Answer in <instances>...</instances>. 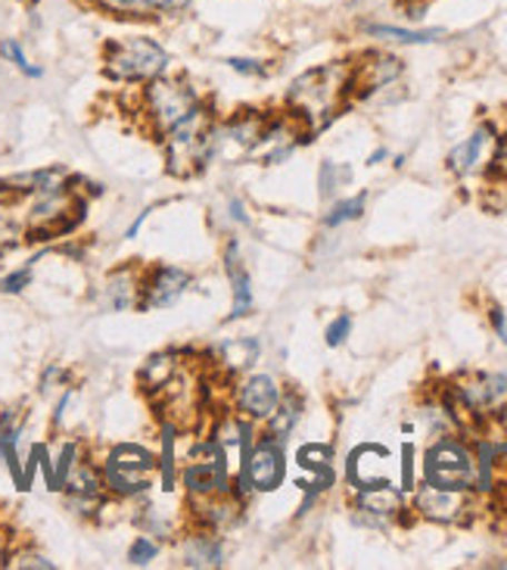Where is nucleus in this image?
<instances>
[{
  "instance_id": "b1692460",
  "label": "nucleus",
  "mask_w": 507,
  "mask_h": 570,
  "mask_svg": "<svg viewBox=\"0 0 507 570\" xmlns=\"http://www.w3.org/2000/svg\"><path fill=\"white\" fill-rule=\"evenodd\" d=\"M178 428L171 424V421H162V428H159V483H162V490L171 493L175 487H178Z\"/></svg>"
},
{
  "instance_id": "f03ea898",
  "label": "nucleus",
  "mask_w": 507,
  "mask_h": 570,
  "mask_svg": "<svg viewBox=\"0 0 507 570\" xmlns=\"http://www.w3.org/2000/svg\"><path fill=\"white\" fill-rule=\"evenodd\" d=\"M171 53L150 35L112 38L103 47V72L116 85H147L159 76H169Z\"/></svg>"
},
{
  "instance_id": "a211bd4d",
  "label": "nucleus",
  "mask_w": 507,
  "mask_h": 570,
  "mask_svg": "<svg viewBox=\"0 0 507 570\" xmlns=\"http://www.w3.org/2000/svg\"><path fill=\"white\" fill-rule=\"evenodd\" d=\"M243 505L233 499L231 493L221 495H206V499H190V518H193V527H202V530H216V533H225L237 524Z\"/></svg>"
},
{
  "instance_id": "ddd939ff",
  "label": "nucleus",
  "mask_w": 507,
  "mask_h": 570,
  "mask_svg": "<svg viewBox=\"0 0 507 570\" xmlns=\"http://www.w3.org/2000/svg\"><path fill=\"white\" fill-rule=\"evenodd\" d=\"M417 511L436 521V524H455L470 511V490H448V487H430L424 483L415 499Z\"/></svg>"
},
{
  "instance_id": "393cba45",
  "label": "nucleus",
  "mask_w": 507,
  "mask_h": 570,
  "mask_svg": "<svg viewBox=\"0 0 507 570\" xmlns=\"http://www.w3.org/2000/svg\"><path fill=\"white\" fill-rule=\"evenodd\" d=\"M365 35L389 45H433L446 38L443 29H399V26H365Z\"/></svg>"
},
{
  "instance_id": "58836bf2",
  "label": "nucleus",
  "mask_w": 507,
  "mask_h": 570,
  "mask_svg": "<svg viewBox=\"0 0 507 570\" xmlns=\"http://www.w3.org/2000/svg\"><path fill=\"white\" fill-rule=\"evenodd\" d=\"M228 216H231L233 225H243V228H249V222H252V218H249L247 203L240 200V197H231V200H228Z\"/></svg>"
},
{
  "instance_id": "f3484780",
  "label": "nucleus",
  "mask_w": 507,
  "mask_h": 570,
  "mask_svg": "<svg viewBox=\"0 0 507 570\" xmlns=\"http://www.w3.org/2000/svg\"><path fill=\"white\" fill-rule=\"evenodd\" d=\"M178 549H181L185 568H221L225 564V546H221V533L216 530L193 527L178 540Z\"/></svg>"
},
{
  "instance_id": "5701e85b",
  "label": "nucleus",
  "mask_w": 507,
  "mask_h": 570,
  "mask_svg": "<svg viewBox=\"0 0 507 570\" xmlns=\"http://www.w3.org/2000/svg\"><path fill=\"white\" fill-rule=\"evenodd\" d=\"M299 421H302V400H299V393H284L280 402H277L275 415L265 421V436H271L277 443H287Z\"/></svg>"
},
{
  "instance_id": "a19ab883",
  "label": "nucleus",
  "mask_w": 507,
  "mask_h": 570,
  "mask_svg": "<svg viewBox=\"0 0 507 570\" xmlns=\"http://www.w3.org/2000/svg\"><path fill=\"white\" fill-rule=\"evenodd\" d=\"M498 483L507 493V443H498Z\"/></svg>"
},
{
  "instance_id": "2eb2a0df",
  "label": "nucleus",
  "mask_w": 507,
  "mask_h": 570,
  "mask_svg": "<svg viewBox=\"0 0 507 570\" xmlns=\"http://www.w3.org/2000/svg\"><path fill=\"white\" fill-rule=\"evenodd\" d=\"M495 128L489 122L479 125L477 131L470 135V138H464L451 154H448V169L451 175H458V178H467V175H474V171L483 169V163L493 156L495 150Z\"/></svg>"
},
{
  "instance_id": "39448f33",
  "label": "nucleus",
  "mask_w": 507,
  "mask_h": 570,
  "mask_svg": "<svg viewBox=\"0 0 507 570\" xmlns=\"http://www.w3.org/2000/svg\"><path fill=\"white\" fill-rule=\"evenodd\" d=\"M156 474H159V459L140 443H116L109 449L107 459L100 464V478L109 495L116 499H140L150 493Z\"/></svg>"
},
{
  "instance_id": "6e6552de",
  "label": "nucleus",
  "mask_w": 507,
  "mask_h": 570,
  "mask_svg": "<svg viewBox=\"0 0 507 570\" xmlns=\"http://www.w3.org/2000/svg\"><path fill=\"white\" fill-rule=\"evenodd\" d=\"M280 396H284V390H280L275 377L265 374V371H256V374H247V377H240L233 384L231 409L249 417V421H256V424H265L268 417L275 415Z\"/></svg>"
},
{
  "instance_id": "79ce46f5",
  "label": "nucleus",
  "mask_w": 507,
  "mask_h": 570,
  "mask_svg": "<svg viewBox=\"0 0 507 570\" xmlns=\"http://www.w3.org/2000/svg\"><path fill=\"white\" fill-rule=\"evenodd\" d=\"M150 213H153V209H143V213H140V216L135 218V222H131V225H128V232H125V237H128V240H135V237H138L140 225H143V222H147V218H150Z\"/></svg>"
},
{
  "instance_id": "7ed1b4c3",
  "label": "nucleus",
  "mask_w": 507,
  "mask_h": 570,
  "mask_svg": "<svg viewBox=\"0 0 507 570\" xmlns=\"http://www.w3.org/2000/svg\"><path fill=\"white\" fill-rule=\"evenodd\" d=\"M216 109L202 100L200 107L181 122L162 135V150H166V169L175 178H193L197 171L212 166V150H209V135L216 125Z\"/></svg>"
},
{
  "instance_id": "9b49d317",
  "label": "nucleus",
  "mask_w": 507,
  "mask_h": 570,
  "mask_svg": "<svg viewBox=\"0 0 507 570\" xmlns=\"http://www.w3.org/2000/svg\"><path fill=\"white\" fill-rule=\"evenodd\" d=\"M252 480L256 493H275L277 487L287 478V455H284V443H277L271 436H259L256 446L249 449L247 462L240 464Z\"/></svg>"
},
{
  "instance_id": "20e7f679",
  "label": "nucleus",
  "mask_w": 507,
  "mask_h": 570,
  "mask_svg": "<svg viewBox=\"0 0 507 570\" xmlns=\"http://www.w3.org/2000/svg\"><path fill=\"white\" fill-rule=\"evenodd\" d=\"M200 104L202 97L193 88V81L178 76H159L140 88L138 112L143 116V122H147V128L153 131L156 138H162Z\"/></svg>"
},
{
  "instance_id": "4c0bfd02",
  "label": "nucleus",
  "mask_w": 507,
  "mask_h": 570,
  "mask_svg": "<svg viewBox=\"0 0 507 570\" xmlns=\"http://www.w3.org/2000/svg\"><path fill=\"white\" fill-rule=\"evenodd\" d=\"M493 171L498 178H507V135L495 140V150H493Z\"/></svg>"
},
{
  "instance_id": "a878e982",
  "label": "nucleus",
  "mask_w": 507,
  "mask_h": 570,
  "mask_svg": "<svg viewBox=\"0 0 507 570\" xmlns=\"http://www.w3.org/2000/svg\"><path fill=\"white\" fill-rule=\"evenodd\" d=\"M474 455H477L474 490H479V493H495L498 490V443H479Z\"/></svg>"
},
{
  "instance_id": "f8f14e48",
  "label": "nucleus",
  "mask_w": 507,
  "mask_h": 570,
  "mask_svg": "<svg viewBox=\"0 0 507 570\" xmlns=\"http://www.w3.org/2000/svg\"><path fill=\"white\" fill-rule=\"evenodd\" d=\"M389 449L380 446V443H365V446L352 449L349 462H346V480L355 490H370V487H384V483H392L389 478Z\"/></svg>"
},
{
  "instance_id": "aec40b11",
  "label": "nucleus",
  "mask_w": 507,
  "mask_h": 570,
  "mask_svg": "<svg viewBox=\"0 0 507 570\" xmlns=\"http://www.w3.org/2000/svg\"><path fill=\"white\" fill-rule=\"evenodd\" d=\"M259 340L256 337H237V340H225L221 346L216 350V368L233 381L237 374L249 371L256 362H259Z\"/></svg>"
},
{
  "instance_id": "9d476101",
  "label": "nucleus",
  "mask_w": 507,
  "mask_h": 570,
  "mask_svg": "<svg viewBox=\"0 0 507 570\" xmlns=\"http://www.w3.org/2000/svg\"><path fill=\"white\" fill-rule=\"evenodd\" d=\"M91 7L125 22H169L190 13L193 0H91Z\"/></svg>"
},
{
  "instance_id": "7c9ffc66",
  "label": "nucleus",
  "mask_w": 507,
  "mask_h": 570,
  "mask_svg": "<svg viewBox=\"0 0 507 570\" xmlns=\"http://www.w3.org/2000/svg\"><path fill=\"white\" fill-rule=\"evenodd\" d=\"M156 556H159V542L150 533H140L138 540L131 542V549H128V564L147 568L150 561H156Z\"/></svg>"
},
{
  "instance_id": "dca6fc26",
  "label": "nucleus",
  "mask_w": 507,
  "mask_h": 570,
  "mask_svg": "<svg viewBox=\"0 0 507 570\" xmlns=\"http://www.w3.org/2000/svg\"><path fill=\"white\" fill-rule=\"evenodd\" d=\"M140 287H143V268L138 265H119L109 272L103 287H100V303L109 312H125L140 303Z\"/></svg>"
},
{
  "instance_id": "f704fd0d",
  "label": "nucleus",
  "mask_w": 507,
  "mask_h": 570,
  "mask_svg": "<svg viewBox=\"0 0 507 570\" xmlns=\"http://www.w3.org/2000/svg\"><path fill=\"white\" fill-rule=\"evenodd\" d=\"M349 334H352V315H349V312H342V315H337V318L330 322V327H327V334H324V337H327V346H334V350H337V346H342V343L349 340Z\"/></svg>"
},
{
  "instance_id": "c03bdc74",
  "label": "nucleus",
  "mask_w": 507,
  "mask_h": 570,
  "mask_svg": "<svg viewBox=\"0 0 507 570\" xmlns=\"http://www.w3.org/2000/svg\"><path fill=\"white\" fill-rule=\"evenodd\" d=\"M380 159H386V150H377V154H370L368 166H377V163H380Z\"/></svg>"
},
{
  "instance_id": "c756f323",
  "label": "nucleus",
  "mask_w": 507,
  "mask_h": 570,
  "mask_svg": "<svg viewBox=\"0 0 507 570\" xmlns=\"http://www.w3.org/2000/svg\"><path fill=\"white\" fill-rule=\"evenodd\" d=\"M78 459H81V452H78V443H76V440H66V443L60 446V452H57V459H53L57 490H62V483H66V478L72 474V468L78 464Z\"/></svg>"
},
{
  "instance_id": "473e14b6",
  "label": "nucleus",
  "mask_w": 507,
  "mask_h": 570,
  "mask_svg": "<svg viewBox=\"0 0 507 570\" xmlns=\"http://www.w3.org/2000/svg\"><path fill=\"white\" fill-rule=\"evenodd\" d=\"M7 564L19 570H57V564L50 558L38 556V552H10Z\"/></svg>"
},
{
  "instance_id": "423d86ee",
  "label": "nucleus",
  "mask_w": 507,
  "mask_h": 570,
  "mask_svg": "<svg viewBox=\"0 0 507 570\" xmlns=\"http://www.w3.org/2000/svg\"><path fill=\"white\" fill-rule=\"evenodd\" d=\"M477 455L461 436H439L424 455V483L448 490H474Z\"/></svg>"
},
{
  "instance_id": "f257e3e1",
  "label": "nucleus",
  "mask_w": 507,
  "mask_h": 570,
  "mask_svg": "<svg viewBox=\"0 0 507 570\" xmlns=\"http://www.w3.org/2000/svg\"><path fill=\"white\" fill-rule=\"evenodd\" d=\"M349 97H352V62H324L292 78L287 109L302 125L306 135H318L337 119Z\"/></svg>"
},
{
  "instance_id": "4be33fe9",
  "label": "nucleus",
  "mask_w": 507,
  "mask_h": 570,
  "mask_svg": "<svg viewBox=\"0 0 507 570\" xmlns=\"http://www.w3.org/2000/svg\"><path fill=\"white\" fill-rule=\"evenodd\" d=\"M185 365H187L185 353H178V350L150 355V358H147V362H143L138 371L140 386H143L150 396H156L159 390H166V386L175 381V374L185 368Z\"/></svg>"
},
{
  "instance_id": "0eeeda50",
  "label": "nucleus",
  "mask_w": 507,
  "mask_h": 570,
  "mask_svg": "<svg viewBox=\"0 0 507 570\" xmlns=\"http://www.w3.org/2000/svg\"><path fill=\"white\" fill-rule=\"evenodd\" d=\"M268 112L259 109H237L228 119H216L212 125V135H209V150H212V163L225 159H249L256 144L265 135V125H268Z\"/></svg>"
},
{
  "instance_id": "2f4dec72",
  "label": "nucleus",
  "mask_w": 507,
  "mask_h": 570,
  "mask_svg": "<svg viewBox=\"0 0 507 570\" xmlns=\"http://www.w3.org/2000/svg\"><path fill=\"white\" fill-rule=\"evenodd\" d=\"M352 178V171L349 169H339L337 163H330V159H324L321 171H318V181H321V194L324 197H330L334 190H337L342 181H349Z\"/></svg>"
},
{
  "instance_id": "ea45409f",
  "label": "nucleus",
  "mask_w": 507,
  "mask_h": 570,
  "mask_svg": "<svg viewBox=\"0 0 507 570\" xmlns=\"http://www.w3.org/2000/svg\"><path fill=\"white\" fill-rule=\"evenodd\" d=\"M489 318H493V327L498 331V337H501V343H507V318H505V308L495 306L493 312H489Z\"/></svg>"
},
{
  "instance_id": "cd10ccee",
  "label": "nucleus",
  "mask_w": 507,
  "mask_h": 570,
  "mask_svg": "<svg viewBox=\"0 0 507 570\" xmlns=\"http://www.w3.org/2000/svg\"><path fill=\"white\" fill-rule=\"evenodd\" d=\"M296 462L308 474H321V471H330L334 449L327 446V443H306V446H299V452H296Z\"/></svg>"
},
{
  "instance_id": "72a5a7b5",
  "label": "nucleus",
  "mask_w": 507,
  "mask_h": 570,
  "mask_svg": "<svg viewBox=\"0 0 507 570\" xmlns=\"http://www.w3.org/2000/svg\"><path fill=\"white\" fill-rule=\"evenodd\" d=\"M228 62V69H233L237 76H247V78H265L271 72V66L265 60H252V57H231Z\"/></svg>"
},
{
  "instance_id": "c9c22d12",
  "label": "nucleus",
  "mask_w": 507,
  "mask_h": 570,
  "mask_svg": "<svg viewBox=\"0 0 507 570\" xmlns=\"http://www.w3.org/2000/svg\"><path fill=\"white\" fill-rule=\"evenodd\" d=\"M31 265H26V268H16V272H10L7 278H0V293H22L26 287H31Z\"/></svg>"
},
{
  "instance_id": "e433bc0d",
  "label": "nucleus",
  "mask_w": 507,
  "mask_h": 570,
  "mask_svg": "<svg viewBox=\"0 0 507 570\" xmlns=\"http://www.w3.org/2000/svg\"><path fill=\"white\" fill-rule=\"evenodd\" d=\"M415 446H411V443H405V446H401V493H411V490H415Z\"/></svg>"
},
{
  "instance_id": "1a4fd4ad",
  "label": "nucleus",
  "mask_w": 507,
  "mask_h": 570,
  "mask_svg": "<svg viewBox=\"0 0 507 570\" xmlns=\"http://www.w3.org/2000/svg\"><path fill=\"white\" fill-rule=\"evenodd\" d=\"M190 287H193V275L190 272L178 268V265H153V268L143 272L138 308L156 312V308L175 306Z\"/></svg>"
},
{
  "instance_id": "bb28decb",
  "label": "nucleus",
  "mask_w": 507,
  "mask_h": 570,
  "mask_svg": "<svg viewBox=\"0 0 507 570\" xmlns=\"http://www.w3.org/2000/svg\"><path fill=\"white\" fill-rule=\"evenodd\" d=\"M365 206H368V194H355L349 200L334 203V209L324 216V225L327 228H339V225H349L355 218L365 216Z\"/></svg>"
},
{
  "instance_id": "4468645a",
  "label": "nucleus",
  "mask_w": 507,
  "mask_h": 570,
  "mask_svg": "<svg viewBox=\"0 0 507 570\" xmlns=\"http://www.w3.org/2000/svg\"><path fill=\"white\" fill-rule=\"evenodd\" d=\"M401 76V60L392 53H368L361 62H352V94L370 97L396 85Z\"/></svg>"
},
{
  "instance_id": "c85d7f7f",
  "label": "nucleus",
  "mask_w": 507,
  "mask_h": 570,
  "mask_svg": "<svg viewBox=\"0 0 507 570\" xmlns=\"http://www.w3.org/2000/svg\"><path fill=\"white\" fill-rule=\"evenodd\" d=\"M0 57H3L7 62H13L16 69H19L26 78L44 76V72H41V66H34V62L26 57V50H22V45H19L16 38H3V41H0Z\"/></svg>"
},
{
  "instance_id": "6ab92c4d",
  "label": "nucleus",
  "mask_w": 507,
  "mask_h": 570,
  "mask_svg": "<svg viewBox=\"0 0 507 570\" xmlns=\"http://www.w3.org/2000/svg\"><path fill=\"white\" fill-rule=\"evenodd\" d=\"M225 272H228V281H231V291H233V306L231 315H228V322H237V318H243L252 312V281H249V272L243 268V256H240V240L231 237L228 240V247H225Z\"/></svg>"
},
{
  "instance_id": "37998d69",
  "label": "nucleus",
  "mask_w": 507,
  "mask_h": 570,
  "mask_svg": "<svg viewBox=\"0 0 507 570\" xmlns=\"http://www.w3.org/2000/svg\"><path fill=\"white\" fill-rule=\"evenodd\" d=\"M7 558H10V540H7V530L0 527V564H7Z\"/></svg>"
},
{
  "instance_id": "412c9836",
  "label": "nucleus",
  "mask_w": 507,
  "mask_h": 570,
  "mask_svg": "<svg viewBox=\"0 0 507 570\" xmlns=\"http://www.w3.org/2000/svg\"><path fill=\"white\" fill-rule=\"evenodd\" d=\"M355 509L361 511V514H368V518H374V521H389V518H396V514L405 511V495L392 483L370 487V490H358Z\"/></svg>"
}]
</instances>
